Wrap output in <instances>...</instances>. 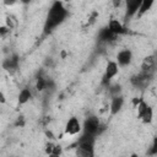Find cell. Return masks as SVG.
<instances>
[{
    "label": "cell",
    "mask_w": 157,
    "mask_h": 157,
    "mask_svg": "<svg viewBox=\"0 0 157 157\" xmlns=\"http://www.w3.org/2000/svg\"><path fill=\"white\" fill-rule=\"evenodd\" d=\"M67 17V10L65 9L64 4L59 0L54 1L47 13V18L43 27V34L48 36L59 25H61Z\"/></svg>",
    "instance_id": "1"
},
{
    "label": "cell",
    "mask_w": 157,
    "mask_h": 157,
    "mask_svg": "<svg viewBox=\"0 0 157 157\" xmlns=\"http://www.w3.org/2000/svg\"><path fill=\"white\" fill-rule=\"evenodd\" d=\"M94 135L83 132V135L77 141L76 155L78 157H93L94 156Z\"/></svg>",
    "instance_id": "2"
},
{
    "label": "cell",
    "mask_w": 157,
    "mask_h": 157,
    "mask_svg": "<svg viewBox=\"0 0 157 157\" xmlns=\"http://www.w3.org/2000/svg\"><path fill=\"white\" fill-rule=\"evenodd\" d=\"M137 117H139L145 124H150V123L152 121L153 110H152V108H151L144 99H140V102L137 103Z\"/></svg>",
    "instance_id": "3"
},
{
    "label": "cell",
    "mask_w": 157,
    "mask_h": 157,
    "mask_svg": "<svg viewBox=\"0 0 157 157\" xmlns=\"http://www.w3.org/2000/svg\"><path fill=\"white\" fill-rule=\"evenodd\" d=\"M83 132L90 134V135H97L101 134V123L99 119L94 115H91L85 119L83 121Z\"/></svg>",
    "instance_id": "4"
},
{
    "label": "cell",
    "mask_w": 157,
    "mask_h": 157,
    "mask_svg": "<svg viewBox=\"0 0 157 157\" xmlns=\"http://www.w3.org/2000/svg\"><path fill=\"white\" fill-rule=\"evenodd\" d=\"M152 75H153V74L141 71L140 74L134 75L130 81H131L132 86H135V87H137V88H144V87H146V86L150 83V81H151V78H152Z\"/></svg>",
    "instance_id": "5"
},
{
    "label": "cell",
    "mask_w": 157,
    "mask_h": 157,
    "mask_svg": "<svg viewBox=\"0 0 157 157\" xmlns=\"http://www.w3.org/2000/svg\"><path fill=\"white\" fill-rule=\"evenodd\" d=\"M118 71H119V66H118L117 61H108V64L105 66V72H104L103 78H102V83L108 87L110 80L118 74Z\"/></svg>",
    "instance_id": "6"
},
{
    "label": "cell",
    "mask_w": 157,
    "mask_h": 157,
    "mask_svg": "<svg viewBox=\"0 0 157 157\" xmlns=\"http://www.w3.org/2000/svg\"><path fill=\"white\" fill-rule=\"evenodd\" d=\"M141 2H142V0H125V7H126L125 18H126V21L139 12Z\"/></svg>",
    "instance_id": "7"
},
{
    "label": "cell",
    "mask_w": 157,
    "mask_h": 157,
    "mask_svg": "<svg viewBox=\"0 0 157 157\" xmlns=\"http://www.w3.org/2000/svg\"><path fill=\"white\" fill-rule=\"evenodd\" d=\"M81 123L76 117H71L65 125V134L66 135H76L81 131Z\"/></svg>",
    "instance_id": "8"
},
{
    "label": "cell",
    "mask_w": 157,
    "mask_h": 157,
    "mask_svg": "<svg viewBox=\"0 0 157 157\" xmlns=\"http://www.w3.org/2000/svg\"><path fill=\"white\" fill-rule=\"evenodd\" d=\"M132 60V53L129 49H123L117 54V64L118 66H128Z\"/></svg>",
    "instance_id": "9"
},
{
    "label": "cell",
    "mask_w": 157,
    "mask_h": 157,
    "mask_svg": "<svg viewBox=\"0 0 157 157\" xmlns=\"http://www.w3.org/2000/svg\"><path fill=\"white\" fill-rule=\"evenodd\" d=\"M18 64H20V58H18V55H17V54H12V55H10L9 58H6V59L4 60L2 67H4L6 71L12 72V71L17 70Z\"/></svg>",
    "instance_id": "10"
},
{
    "label": "cell",
    "mask_w": 157,
    "mask_h": 157,
    "mask_svg": "<svg viewBox=\"0 0 157 157\" xmlns=\"http://www.w3.org/2000/svg\"><path fill=\"white\" fill-rule=\"evenodd\" d=\"M107 27H108V28L110 29V32H113L115 36H120V34L128 33V29H126L118 20H110Z\"/></svg>",
    "instance_id": "11"
},
{
    "label": "cell",
    "mask_w": 157,
    "mask_h": 157,
    "mask_svg": "<svg viewBox=\"0 0 157 157\" xmlns=\"http://www.w3.org/2000/svg\"><path fill=\"white\" fill-rule=\"evenodd\" d=\"M123 104H124V98L120 94L119 96H114L113 99H112V102H110V108H109L110 109V114L112 115L118 114L121 110Z\"/></svg>",
    "instance_id": "12"
},
{
    "label": "cell",
    "mask_w": 157,
    "mask_h": 157,
    "mask_svg": "<svg viewBox=\"0 0 157 157\" xmlns=\"http://www.w3.org/2000/svg\"><path fill=\"white\" fill-rule=\"evenodd\" d=\"M115 38H117V36H115L113 32H110V29H109L108 27L102 28V29L99 31V33H98V40L102 42V43L112 42V40H114Z\"/></svg>",
    "instance_id": "13"
},
{
    "label": "cell",
    "mask_w": 157,
    "mask_h": 157,
    "mask_svg": "<svg viewBox=\"0 0 157 157\" xmlns=\"http://www.w3.org/2000/svg\"><path fill=\"white\" fill-rule=\"evenodd\" d=\"M141 69H142V71H145V72L153 74V71H155V56H153V55L146 56V58L144 59V61H142Z\"/></svg>",
    "instance_id": "14"
},
{
    "label": "cell",
    "mask_w": 157,
    "mask_h": 157,
    "mask_svg": "<svg viewBox=\"0 0 157 157\" xmlns=\"http://www.w3.org/2000/svg\"><path fill=\"white\" fill-rule=\"evenodd\" d=\"M32 99V92L29 88H22L18 94V104H25Z\"/></svg>",
    "instance_id": "15"
},
{
    "label": "cell",
    "mask_w": 157,
    "mask_h": 157,
    "mask_svg": "<svg viewBox=\"0 0 157 157\" xmlns=\"http://www.w3.org/2000/svg\"><path fill=\"white\" fill-rule=\"evenodd\" d=\"M153 2H155V0H142V2H141V6H140V9H139L137 15H139V16H142L144 13H146V12L152 7Z\"/></svg>",
    "instance_id": "16"
},
{
    "label": "cell",
    "mask_w": 157,
    "mask_h": 157,
    "mask_svg": "<svg viewBox=\"0 0 157 157\" xmlns=\"http://www.w3.org/2000/svg\"><path fill=\"white\" fill-rule=\"evenodd\" d=\"M109 88V92H110V94L114 97V96H119L120 94V92H121V86L120 85H114V86H112V87H108Z\"/></svg>",
    "instance_id": "17"
},
{
    "label": "cell",
    "mask_w": 157,
    "mask_h": 157,
    "mask_svg": "<svg viewBox=\"0 0 157 157\" xmlns=\"http://www.w3.org/2000/svg\"><path fill=\"white\" fill-rule=\"evenodd\" d=\"M59 155H61V146H59V145H54L52 156H59Z\"/></svg>",
    "instance_id": "18"
},
{
    "label": "cell",
    "mask_w": 157,
    "mask_h": 157,
    "mask_svg": "<svg viewBox=\"0 0 157 157\" xmlns=\"http://www.w3.org/2000/svg\"><path fill=\"white\" fill-rule=\"evenodd\" d=\"M10 31H11V29H10L7 26H1V27H0V37H5Z\"/></svg>",
    "instance_id": "19"
},
{
    "label": "cell",
    "mask_w": 157,
    "mask_h": 157,
    "mask_svg": "<svg viewBox=\"0 0 157 157\" xmlns=\"http://www.w3.org/2000/svg\"><path fill=\"white\" fill-rule=\"evenodd\" d=\"M15 125H16V126H25V118H23L22 115H20V117L17 118Z\"/></svg>",
    "instance_id": "20"
},
{
    "label": "cell",
    "mask_w": 157,
    "mask_h": 157,
    "mask_svg": "<svg viewBox=\"0 0 157 157\" xmlns=\"http://www.w3.org/2000/svg\"><path fill=\"white\" fill-rule=\"evenodd\" d=\"M53 148H54V144L49 142V144H47V145H45V152H47L48 155H52Z\"/></svg>",
    "instance_id": "21"
},
{
    "label": "cell",
    "mask_w": 157,
    "mask_h": 157,
    "mask_svg": "<svg viewBox=\"0 0 157 157\" xmlns=\"http://www.w3.org/2000/svg\"><path fill=\"white\" fill-rule=\"evenodd\" d=\"M6 103V97L2 92H0V104H5Z\"/></svg>",
    "instance_id": "22"
},
{
    "label": "cell",
    "mask_w": 157,
    "mask_h": 157,
    "mask_svg": "<svg viewBox=\"0 0 157 157\" xmlns=\"http://www.w3.org/2000/svg\"><path fill=\"white\" fill-rule=\"evenodd\" d=\"M16 1H17V0H4V4H5L6 6H12Z\"/></svg>",
    "instance_id": "23"
},
{
    "label": "cell",
    "mask_w": 157,
    "mask_h": 157,
    "mask_svg": "<svg viewBox=\"0 0 157 157\" xmlns=\"http://www.w3.org/2000/svg\"><path fill=\"white\" fill-rule=\"evenodd\" d=\"M98 16V13L97 12H93L92 15H91V17H90V23H93L94 22V18Z\"/></svg>",
    "instance_id": "24"
},
{
    "label": "cell",
    "mask_w": 157,
    "mask_h": 157,
    "mask_svg": "<svg viewBox=\"0 0 157 157\" xmlns=\"http://www.w3.org/2000/svg\"><path fill=\"white\" fill-rule=\"evenodd\" d=\"M112 2H113V6L114 7H119L120 4H121V0H112Z\"/></svg>",
    "instance_id": "25"
},
{
    "label": "cell",
    "mask_w": 157,
    "mask_h": 157,
    "mask_svg": "<svg viewBox=\"0 0 157 157\" xmlns=\"http://www.w3.org/2000/svg\"><path fill=\"white\" fill-rule=\"evenodd\" d=\"M45 135H47L49 139H54V135H53L52 131H48V130H47V131H45Z\"/></svg>",
    "instance_id": "26"
},
{
    "label": "cell",
    "mask_w": 157,
    "mask_h": 157,
    "mask_svg": "<svg viewBox=\"0 0 157 157\" xmlns=\"http://www.w3.org/2000/svg\"><path fill=\"white\" fill-rule=\"evenodd\" d=\"M20 1H21V2L23 4V5H27V4H29V2L32 1V0H20Z\"/></svg>",
    "instance_id": "27"
},
{
    "label": "cell",
    "mask_w": 157,
    "mask_h": 157,
    "mask_svg": "<svg viewBox=\"0 0 157 157\" xmlns=\"http://www.w3.org/2000/svg\"><path fill=\"white\" fill-rule=\"evenodd\" d=\"M65 1H70V0H65Z\"/></svg>",
    "instance_id": "28"
}]
</instances>
